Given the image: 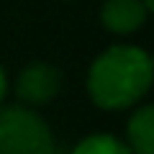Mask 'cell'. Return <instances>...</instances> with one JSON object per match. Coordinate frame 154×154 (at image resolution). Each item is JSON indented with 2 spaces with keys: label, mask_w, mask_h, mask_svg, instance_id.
<instances>
[{
  "label": "cell",
  "mask_w": 154,
  "mask_h": 154,
  "mask_svg": "<svg viewBox=\"0 0 154 154\" xmlns=\"http://www.w3.org/2000/svg\"><path fill=\"white\" fill-rule=\"evenodd\" d=\"M62 90V72L51 62H28L16 80V95L23 105H46Z\"/></svg>",
  "instance_id": "cell-3"
},
{
  "label": "cell",
  "mask_w": 154,
  "mask_h": 154,
  "mask_svg": "<svg viewBox=\"0 0 154 154\" xmlns=\"http://www.w3.org/2000/svg\"><path fill=\"white\" fill-rule=\"evenodd\" d=\"M141 3H144V5L149 8V11H152V8H154V0H141Z\"/></svg>",
  "instance_id": "cell-8"
},
{
  "label": "cell",
  "mask_w": 154,
  "mask_h": 154,
  "mask_svg": "<svg viewBox=\"0 0 154 154\" xmlns=\"http://www.w3.org/2000/svg\"><path fill=\"white\" fill-rule=\"evenodd\" d=\"M126 146L134 154H154V108L141 105L126 123Z\"/></svg>",
  "instance_id": "cell-5"
},
{
  "label": "cell",
  "mask_w": 154,
  "mask_h": 154,
  "mask_svg": "<svg viewBox=\"0 0 154 154\" xmlns=\"http://www.w3.org/2000/svg\"><path fill=\"white\" fill-rule=\"evenodd\" d=\"M149 8L141 0H105L100 11V23L110 33H134L146 23Z\"/></svg>",
  "instance_id": "cell-4"
},
{
  "label": "cell",
  "mask_w": 154,
  "mask_h": 154,
  "mask_svg": "<svg viewBox=\"0 0 154 154\" xmlns=\"http://www.w3.org/2000/svg\"><path fill=\"white\" fill-rule=\"evenodd\" d=\"M57 149L49 123L28 105L0 108V154H51Z\"/></svg>",
  "instance_id": "cell-2"
},
{
  "label": "cell",
  "mask_w": 154,
  "mask_h": 154,
  "mask_svg": "<svg viewBox=\"0 0 154 154\" xmlns=\"http://www.w3.org/2000/svg\"><path fill=\"white\" fill-rule=\"evenodd\" d=\"M152 57L139 46L118 44L105 49L88 72V93L103 110L134 108L152 88Z\"/></svg>",
  "instance_id": "cell-1"
},
{
  "label": "cell",
  "mask_w": 154,
  "mask_h": 154,
  "mask_svg": "<svg viewBox=\"0 0 154 154\" xmlns=\"http://www.w3.org/2000/svg\"><path fill=\"white\" fill-rule=\"evenodd\" d=\"M69 154H134L126 146V141L110 136V134H93L85 136Z\"/></svg>",
  "instance_id": "cell-6"
},
{
  "label": "cell",
  "mask_w": 154,
  "mask_h": 154,
  "mask_svg": "<svg viewBox=\"0 0 154 154\" xmlns=\"http://www.w3.org/2000/svg\"><path fill=\"white\" fill-rule=\"evenodd\" d=\"M51 154H67V152H62V149H54V152H51Z\"/></svg>",
  "instance_id": "cell-9"
},
{
  "label": "cell",
  "mask_w": 154,
  "mask_h": 154,
  "mask_svg": "<svg viewBox=\"0 0 154 154\" xmlns=\"http://www.w3.org/2000/svg\"><path fill=\"white\" fill-rule=\"evenodd\" d=\"M5 93H8V77H5L3 64H0V103H3V98H5Z\"/></svg>",
  "instance_id": "cell-7"
}]
</instances>
